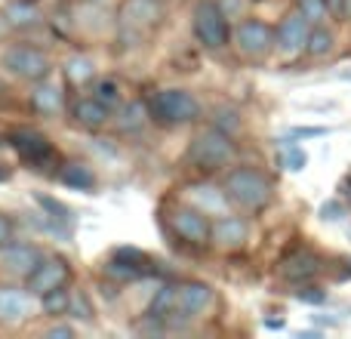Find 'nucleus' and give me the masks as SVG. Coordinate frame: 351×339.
Masks as SVG:
<instances>
[{"mask_svg":"<svg viewBox=\"0 0 351 339\" xmlns=\"http://www.w3.org/2000/svg\"><path fill=\"white\" fill-rule=\"evenodd\" d=\"M3 179H10V170H6L3 164H0V182H3Z\"/></svg>","mask_w":351,"mask_h":339,"instance_id":"38","label":"nucleus"},{"mask_svg":"<svg viewBox=\"0 0 351 339\" xmlns=\"http://www.w3.org/2000/svg\"><path fill=\"white\" fill-rule=\"evenodd\" d=\"M31 108H34L37 115H43V117L59 115L62 111V90L56 84H47V80H43V84L31 93Z\"/></svg>","mask_w":351,"mask_h":339,"instance_id":"18","label":"nucleus"},{"mask_svg":"<svg viewBox=\"0 0 351 339\" xmlns=\"http://www.w3.org/2000/svg\"><path fill=\"white\" fill-rule=\"evenodd\" d=\"M34 200L40 204V210H43V216L47 219H53V222H59V225H71L74 213L68 210L65 204H59V200L49 198V194H34Z\"/></svg>","mask_w":351,"mask_h":339,"instance_id":"25","label":"nucleus"},{"mask_svg":"<svg viewBox=\"0 0 351 339\" xmlns=\"http://www.w3.org/2000/svg\"><path fill=\"white\" fill-rule=\"evenodd\" d=\"M213 303V290L200 281H188V284H179L176 287V305H173V315L176 321H191L197 318L206 305Z\"/></svg>","mask_w":351,"mask_h":339,"instance_id":"11","label":"nucleus"},{"mask_svg":"<svg viewBox=\"0 0 351 339\" xmlns=\"http://www.w3.org/2000/svg\"><path fill=\"white\" fill-rule=\"evenodd\" d=\"M68 315L80 318V321H93V305H90V299H86L80 290L71 293V303H68Z\"/></svg>","mask_w":351,"mask_h":339,"instance_id":"31","label":"nucleus"},{"mask_svg":"<svg viewBox=\"0 0 351 339\" xmlns=\"http://www.w3.org/2000/svg\"><path fill=\"white\" fill-rule=\"evenodd\" d=\"M145 117H152V115H148V105H142V102H127L121 111H117L114 124H117V130H121V133H133V130H142Z\"/></svg>","mask_w":351,"mask_h":339,"instance_id":"20","label":"nucleus"},{"mask_svg":"<svg viewBox=\"0 0 351 339\" xmlns=\"http://www.w3.org/2000/svg\"><path fill=\"white\" fill-rule=\"evenodd\" d=\"M247 222H243L241 216H228V213H222V216L213 222V244H219V247L225 250H237L243 247V241H247Z\"/></svg>","mask_w":351,"mask_h":339,"instance_id":"15","label":"nucleus"},{"mask_svg":"<svg viewBox=\"0 0 351 339\" xmlns=\"http://www.w3.org/2000/svg\"><path fill=\"white\" fill-rule=\"evenodd\" d=\"M93 74H96V62L86 56H71L65 62V78L71 84H86V80H93Z\"/></svg>","mask_w":351,"mask_h":339,"instance_id":"23","label":"nucleus"},{"mask_svg":"<svg viewBox=\"0 0 351 339\" xmlns=\"http://www.w3.org/2000/svg\"><path fill=\"white\" fill-rule=\"evenodd\" d=\"M34 312V299L28 290L19 287H0V321L3 324H19L25 318H31Z\"/></svg>","mask_w":351,"mask_h":339,"instance_id":"14","label":"nucleus"},{"mask_svg":"<svg viewBox=\"0 0 351 339\" xmlns=\"http://www.w3.org/2000/svg\"><path fill=\"white\" fill-rule=\"evenodd\" d=\"M278 34V49L284 56H296L308 47V34H311V22L305 19L302 10H293L280 19V25L274 28Z\"/></svg>","mask_w":351,"mask_h":339,"instance_id":"8","label":"nucleus"},{"mask_svg":"<svg viewBox=\"0 0 351 339\" xmlns=\"http://www.w3.org/2000/svg\"><path fill=\"white\" fill-rule=\"evenodd\" d=\"M3 68L19 80H47L49 78V56L28 43H12L3 53Z\"/></svg>","mask_w":351,"mask_h":339,"instance_id":"6","label":"nucleus"},{"mask_svg":"<svg viewBox=\"0 0 351 339\" xmlns=\"http://www.w3.org/2000/svg\"><path fill=\"white\" fill-rule=\"evenodd\" d=\"M346 216V207L339 204V200H330V204L321 207V219H327V222H336V219Z\"/></svg>","mask_w":351,"mask_h":339,"instance_id":"34","label":"nucleus"},{"mask_svg":"<svg viewBox=\"0 0 351 339\" xmlns=\"http://www.w3.org/2000/svg\"><path fill=\"white\" fill-rule=\"evenodd\" d=\"M170 225L182 241L197 244V247L213 237V222L197 210V207H179V210H173Z\"/></svg>","mask_w":351,"mask_h":339,"instance_id":"9","label":"nucleus"},{"mask_svg":"<svg viewBox=\"0 0 351 339\" xmlns=\"http://www.w3.org/2000/svg\"><path fill=\"white\" fill-rule=\"evenodd\" d=\"M339 16H342V19H348V22H351V0H346V3H342V12H339Z\"/></svg>","mask_w":351,"mask_h":339,"instance_id":"37","label":"nucleus"},{"mask_svg":"<svg viewBox=\"0 0 351 339\" xmlns=\"http://www.w3.org/2000/svg\"><path fill=\"white\" fill-rule=\"evenodd\" d=\"M114 259L130 262V266L142 268L145 274H152V256L142 253V250H136V247H117V250H114Z\"/></svg>","mask_w":351,"mask_h":339,"instance_id":"29","label":"nucleus"},{"mask_svg":"<svg viewBox=\"0 0 351 339\" xmlns=\"http://www.w3.org/2000/svg\"><path fill=\"white\" fill-rule=\"evenodd\" d=\"M315 272H317V259H315V256H308V253L290 256V259H287V266H284V274L290 281H305V278H311Z\"/></svg>","mask_w":351,"mask_h":339,"instance_id":"22","label":"nucleus"},{"mask_svg":"<svg viewBox=\"0 0 351 339\" xmlns=\"http://www.w3.org/2000/svg\"><path fill=\"white\" fill-rule=\"evenodd\" d=\"M305 164H308V154H305L299 145L287 142L284 152H280V167L290 170V173H299V170H305Z\"/></svg>","mask_w":351,"mask_h":339,"instance_id":"28","label":"nucleus"},{"mask_svg":"<svg viewBox=\"0 0 351 339\" xmlns=\"http://www.w3.org/2000/svg\"><path fill=\"white\" fill-rule=\"evenodd\" d=\"M10 145L16 148V154L22 161H28V164H43V161L53 158V145H49V139L43 133H37V130H31V127L12 130Z\"/></svg>","mask_w":351,"mask_h":339,"instance_id":"12","label":"nucleus"},{"mask_svg":"<svg viewBox=\"0 0 351 339\" xmlns=\"http://www.w3.org/2000/svg\"><path fill=\"white\" fill-rule=\"evenodd\" d=\"M342 3H346V0H327V6H330V12H333V16H339V12H342Z\"/></svg>","mask_w":351,"mask_h":339,"instance_id":"36","label":"nucleus"},{"mask_svg":"<svg viewBox=\"0 0 351 339\" xmlns=\"http://www.w3.org/2000/svg\"><path fill=\"white\" fill-rule=\"evenodd\" d=\"M160 16H164L160 0H127V3L121 6V16H117L123 40L139 43L148 31L160 25Z\"/></svg>","mask_w":351,"mask_h":339,"instance_id":"5","label":"nucleus"},{"mask_svg":"<svg viewBox=\"0 0 351 339\" xmlns=\"http://www.w3.org/2000/svg\"><path fill=\"white\" fill-rule=\"evenodd\" d=\"M333 43H336L333 31L324 28V22L321 25H311V34H308V47H305V53L315 56V59H321V56L333 53Z\"/></svg>","mask_w":351,"mask_h":339,"instance_id":"21","label":"nucleus"},{"mask_svg":"<svg viewBox=\"0 0 351 339\" xmlns=\"http://www.w3.org/2000/svg\"><path fill=\"white\" fill-rule=\"evenodd\" d=\"M234 43L243 56L259 59V56H268L278 47V34H274L271 25L259 22V19H247V22H241L234 28Z\"/></svg>","mask_w":351,"mask_h":339,"instance_id":"7","label":"nucleus"},{"mask_svg":"<svg viewBox=\"0 0 351 339\" xmlns=\"http://www.w3.org/2000/svg\"><path fill=\"white\" fill-rule=\"evenodd\" d=\"M299 10L305 12V19H308L311 25H321L324 19L330 16L327 0H299Z\"/></svg>","mask_w":351,"mask_h":339,"instance_id":"30","label":"nucleus"},{"mask_svg":"<svg viewBox=\"0 0 351 339\" xmlns=\"http://www.w3.org/2000/svg\"><path fill=\"white\" fill-rule=\"evenodd\" d=\"M93 96H96L102 105H108V108H117V105L123 102L121 84H117L114 78H99L96 84H93Z\"/></svg>","mask_w":351,"mask_h":339,"instance_id":"24","label":"nucleus"},{"mask_svg":"<svg viewBox=\"0 0 351 339\" xmlns=\"http://www.w3.org/2000/svg\"><path fill=\"white\" fill-rule=\"evenodd\" d=\"M225 194L231 204L243 207V210H259L271 200V182L253 167H237L225 179Z\"/></svg>","mask_w":351,"mask_h":339,"instance_id":"2","label":"nucleus"},{"mask_svg":"<svg viewBox=\"0 0 351 339\" xmlns=\"http://www.w3.org/2000/svg\"><path fill=\"white\" fill-rule=\"evenodd\" d=\"M47 336H68V339H71V336H74V330L68 327V324H59V327L47 330Z\"/></svg>","mask_w":351,"mask_h":339,"instance_id":"35","label":"nucleus"},{"mask_svg":"<svg viewBox=\"0 0 351 339\" xmlns=\"http://www.w3.org/2000/svg\"><path fill=\"white\" fill-rule=\"evenodd\" d=\"M105 274H108L111 281H139V278H145V272L142 268H136V266H130V262H121V259H114L111 256V262L105 266Z\"/></svg>","mask_w":351,"mask_h":339,"instance_id":"26","label":"nucleus"},{"mask_svg":"<svg viewBox=\"0 0 351 339\" xmlns=\"http://www.w3.org/2000/svg\"><path fill=\"white\" fill-rule=\"evenodd\" d=\"M148 115L160 127H182L200 117V102L188 90H158L148 99Z\"/></svg>","mask_w":351,"mask_h":339,"instance_id":"1","label":"nucleus"},{"mask_svg":"<svg viewBox=\"0 0 351 339\" xmlns=\"http://www.w3.org/2000/svg\"><path fill=\"white\" fill-rule=\"evenodd\" d=\"M86 3H102V0H86Z\"/></svg>","mask_w":351,"mask_h":339,"instance_id":"39","label":"nucleus"},{"mask_svg":"<svg viewBox=\"0 0 351 339\" xmlns=\"http://www.w3.org/2000/svg\"><path fill=\"white\" fill-rule=\"evenodd\" d=\"M68 274H71V268H68V262L62 259V256H43L40 266L28 274V290L34 293V296L59 290V287L68 284Z\"/></svg>","mask_w":351,"mask_h":339,"instance_id":"10","label":"nucleus"},{"mask_svg":"<svg viewBox=\"0 0 351 339\" xmlns=\"http://www.w3.org/2000/svg\"><path fill=\"white\" fill-rule=\"evenodd\" d=\"M59 179L65 182L68 188H74V191H90V188H96V173H93V167L80 164V161H71V164H62Z\"/></svg>","mask_w":351,"mask_h":339,"instance_id":"19","label":"nucleus"},{"mask_svg":"<svg viewBox=\"0 0 351 339\" xmlns=\"http://www.w3.org/2000/svg\"><path fill=\"white\" fill-rule=\"evenodd\" d=\"M12 241H16V222H12L10 216H3V213H0V250L10 247Z\"/></svg>","mask_w":351,"mask_h":339,"instance_id":"32","label":"nucleus"},{"mask_svg":"<svg viewBox=\"0 0 351 339\" xmlns=\"http://www.w3.org/2000/svg\"><path fill=\"white\" fill-rule=\"evenodd\" d=\"M231 158H234V145H231L228 133L219 127L197 133L188 148V164L204 170V173H216L225 164H231Z\"/></svg>","mask_w":351,"mask_h":339,"instance_id":"3","label":"nucleus"},{"mask_svg":"<svg viewBox=\"0 0 351 339\" xmlns=\"http://www.w3.org/2000/svg\"><path fill=\"white\" fill-rule=\"evenodd\" d=\"M3 19H6V25H10V28H19V31L34 28V25L43 22L40 10H37L31 0H10V3H6V10H3Z\"/></svg>","mask_w":351,"mask_h":339,"instance_id":"17","label":"nucleus"},{"mask_svg":"<svg viewBox=\"0 0 351 339\" xmlns=\"http://www.w3.org/2000/svg\"><path fill=\"white\" fill-rule=\"evenodd\" d=\"M40 299H43V312H47V315H68V303H71V293H68L65 287L43 293Z\"/></svg>","mask_w":351,"mask_h":339,"instance_id":"27","label":"nucleus"},{"mask_svg":"<svg viewBox=\"0 0 351 339\" xmlns=\"http://www.w3.org/2000/svg\"><path fill=\"white\" fill-rule=\"evenodd\" d=\"M194 34H197V40L204 43L206 49H222L225 43L234 37V31H231V25H228V16H225V10L216 0H200V3L194 6Z\"/></svg>","mask_w":351,"mask_h":339,"instance_id":"4","label":"nucleus"},{"mask_svg":"<svg viewBox=\"0 0 351 339\" xmlns=\"http://www.w3.org/2000/svg\"><path fill=\"white\" fill-rule=\"evenodd\" d=\"M299 303H308V305H321L324 299H327V293L321 290V287H302V290L296 293Z\"/></svg>","mask_w":351,"mask_h":339,"instance_id":"33","label":"nucleus"},{"mask_svg":"<svg viewBox=\"0 0 351 339\" xmlns=\"http://www.w3.org/2000/svg\"><path fill=\"white\" fill-rule=\"evenodd\" d=\"M74 121L86 130H102L108 124V105H102L96 96H86V99H77L71 108Z\"/></svg>","mask_w":351,"mask_h":339,"instance_id":"16","label":"nucleus"},{"mask_svg":"<svg viewBox=\"0 0 351 339\" xmlns=\"http://www.w3.org/2000/svg\"><path fill=\"white\" fill-rule=\"evenodd\" d=\"M0 262H3V268H6L10 274L28 278V274L43 262V253L34 247V244H19V241H12L10 247L0 250Z\"/></svg>","mask_w":351,"mask_h":339,"instance_id":"13","label":"nucleus"}]
</instances>
